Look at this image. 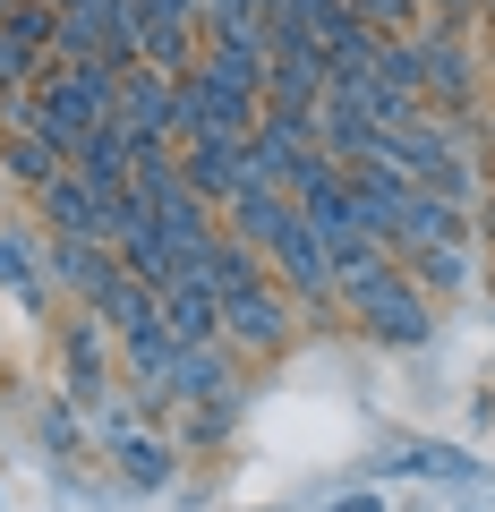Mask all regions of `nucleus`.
<instances>
[{"label":"nucleus","instance_id":"1","mask_svg":"<svg viewBox=\"0 0 495 512\" xmlns=\"http://www.w3.org/2000/svg\"><path fill=\"white\" fill-rule=\"evenodd\" d=\"M35 103H43L35 137H52L60 154H77V137H86V128H103L111 111H120V69H103V60H77V69H52V77L35 86Z\"/></svg>","mask_w":495,"mask_h":512},{"label":"nucleus","instance_id":"2","mask_svg":"<svg viewBox=\"0 0 495 512\" xmlns=\"http://www.w3.org/2000/svg\"><path fill=\"white\" fill-rule=\"evenodd\" d=\"M257 120H265L257 94L222 86V77H205V69L180 77V146H248Z\"/></svg>","mask_w":495,"mask_h":512},{"label":"nucleus","instance_id":"3","mask_svg":"<svg viewBox=\"0 0 495 512\" xmlns=\"http://www.w3.org/2000/svg\"><path fill=\"white\" fill-rule=\"evenodd\" d=\"M342 308H359V325L376 333V342H402V350L436 342V299H427L419 282L402 274V265H385L376 282H359V291H350Z\"/></svg>","mask_w":495,"mask_h":512},{"label":"nucleus","instance_id":"4","mask_svg":"<svg viewBox=\"0 0 495 512\" xmlns=\"http://www.w3.org/2000/svg\"><path fill=\"white\" fill-rule=\"evenodd\" d=\"M419 94H427V111H478V52H470V35L461 26H419Z\"/></svg>","mask_w":495,"mask_h":512},{"label":"nucleus","instance_id":"5","mask_svg":"<svg viewBox=\"0 0 495 512\" xmlns=\"http://www.w3.org/2000/svg\"><path fill=\"white\" fill-rule=\"evenodd\" d=\"M265 274H274L291 299H308V308H342V299H333V248L316 239L308 214H291V222L274 231V248H265Z\"/></svg>","mask_w":495,"mask_h":512},{"label":"nucleus","instance_id":"6","mask_svg":"<svg viewBox=\"0 0 495 512\" xmlns=\"http://www.w3.org/2000/svg\"><path fill=\"white\" fill-rule=\"evenodd\" d=\"M222 342L239 350V359H274L282 342H291V291H282L274 274L248 282V291L222 299Z\"/></svg>","mask_w":495,"mask_h":512},{"label":"nucleus","instance_id":"7","mask_svg":"<svg viewBox=\"0 0 495 512\" xmlns=\"http://www.w3.org/2000/svg\"><path fill=\"white\" fill-rule=\"evenodd\" d=\"M52 26H60L52 0H9V18H0V86H43L52 77Z\"/></svg>","mask_w":495,"mask_h":512},{"label":"nucleus","instance_id":"8","mask_svg":"<svg viewBox=\"0 0 495 512\" xmlns=\"http://www.w3.org/2000/svg\"><path fill=\"white\" fill-rule=\"evenodd\" d=\"M94 419V436L111 444V461H120V470H129V487H171V478H180V444L171 436H146V427L129 419V410H86Z\"/></svg>","mask_w":495,"mask_h":512},{"label":"nucleus","instance_id":"9","mask_svg":"<svg viewBox=\"0 0 495 512\" xmlns=\"http://www.w3.org/2000/svg\"><path fill=\"white\" fill-rule=\"evenodd\" d=\"M111 120L129 128L137 146H180V77L129 69V77H120V111H111Z\"/></svg>","mask_w":495,"mask_h":512},{"label":"nucleus","instance_id":"10","mask_svg":"<svg viewBox=\"0 0 495 512\" xmlns=\"http://www.w3.org/2000/svg\"><path fill=\"white\" fill-rule=\"evenodd\" d=\"M205 77H222V86L257 94L265 103V18H239V26H205Z\"/></svg>","mask_w":495,"mask_h":512},{"label":"nucleus","instance_id":"11","mask_svg":"<svg viewBox=\"0 0 495 512\" xmlns=\"http://www.w3.org/2000/svg\"><path fill=\"white\" fill-rule=\"evenodd\" d=\"M180 402H214L231 410L239 402V350L231 342H180V376H171Z\"/></svg>","mask_w":495,"mask_h":512},{"label":"nucleus","instance_id":"12","mask_svg":"<svg viewBox=\"0 0 495 512\" xmlns=\"http://www.w3.org/2000/svg\"><path fill=\"white\" fill-rule=\"evenodd\" d=\"M43 274H52L60 291L94 299L111 274H120V248H111V239H69V231H52V248H43Z\"/></svg>","mask_w":495,"mask_h":512},{"label":"nucleus","instance_id":"13","mask_svg":"<svg viewBox=\"0 0 495 512\" xmlns=\"http://www.w3.org/2000/svg\"><path fill=\"white\" fill-rule=\"evenodd\" d=\"M86 316L111 333V342H129V333H146V325H163V291L154 282H137V274H111L103 291L86 299Z\"/></svg>","mask_w":495,"mask_h":512},{"label":"nucleus","instance_id":"14","mask_svg":"<svg viewBox=\"0 0 495 512\" xmlns=\"http://www.w3.org/2000/svg\"><path fill=\"white\" fill-rule=\"evenodd\" d=\"M410 248H470V214L427 197V188H410L402 222H393V256H410Z\"/></svg>","mask_w":495,"mask_h":512},{"label":"nucleus","instance_id":"15","mask_svg":"<svg viewBox=\"0 0 495 512\" xmlns=\"http://www.w3.org/2000/svg\"><path fill=\"white\" fill-rule=\"evenodd\" d=\"M180 171H188V197H205L222 214L231 197H248V146H180Z\"/></svg>","mask_w":495,"mask_h":512},{"label":"nucleus","instance_id":"16","mask_svg":"<svg viewBox=\"0 0 495 512\" xmlns=\"http://www.w3.org/2000/svg\"><path fill=\"white\" fill-rule=\"evenodd\" d=\"M60 171H69V154H60L52 137H35V128H0V180H18L26 197H43Z\"/></svg>","mask_w":495,"mask_h":512},{"label":"nucleus","instance_id":"17","mask_svg":"<svg viewBox=\"0 0 495 512\" xmlns=\"http://www.w3.org/2000/svg\"><path fill=\"white\" fill-rule=\"evenodd\" d=\"M163 325L180 333V342H222V291H214V282H197V274H180L163 291Z\"/></svg>","mask_w":495,"mask_h":512},{"label":"nucleus","instance_id":"18","mask_svg":"<svg viewBox=\"0 0 495 512\" xmlns=\"http://www.w3.org/2000/svg\"><path fill=\"white\" fill-rule=\"evenodd\" d=\"M188 274H197V282H214V291L231 299V291H248V282H265V256L248 248V239H231V231H214V239H205L197 256H188Z\"/></svg>","mask_w":495,"mask_h":512},{"label":"nucleus","instance_id":"19","mask_svg":"<svg viewBox=\"0 0 495 512\" xmlns=\"http://www.w3.org/2000/svg\"><path fill=\"white\" fill-rule=\"evenodd\" d=\"M299 214V205L291 197H282V188H248V197H231V205H222V231H231V239H248V248H274V231H282V222H291Z\"/></svg>","mask_w":495,"mask_h":512},{"label":"nucleus","instance_id":"20","mask_svg":"<svg viewBox=\"0 0 495 512\" xmlns=\"http://www.w3.org/2000/svg\"><path fill=\"white\" fill-rule=\"evenodd\" d=\"M0 291H18L26 308H52V274H43V248L26 231H0Z\"/></svg>","mask_w":495,"mask_h":512},{"label":"nucleus","instance_id":"21","mask_svg":"<svg viewBox=\"0 0 495 512\" xmlns=\"http://www.w3.org/2000/svg\"><path fill=\"white\" fill-rule=\"evenodd\" d=\"M120 274H137V282H154V291H171V282L188 274V256H180V248H171V239L146 222V231L120 239Z\"/></svg>","mask_w":495,"mask_h":512},{"label":"nucleus","instance_id":"22","mask_svg":"<svg viewBox=\"0 0 495 512\" xmlns=\"http://www.w3.org/2000/svg\"><path fill=\"white\" fill-rule=\"evenodd\" d=\"M154 231H163L180 256H197L205 239L222 231V222H214V205H205V197H188V188H180V197H163V205H154Z\"/></svg>","mask_w":495,"mask_h":512},{"label":"nucleus","instance_id":"23","mask_svg":"<svg viewBox=\"0 0 495 512\" xmlns=\"http://www.w3.org/2000/svg\"><path fill=\"white\" fill-rule=\"evenodd\" d=\"M77 171H94V180H129V163H137V137L120 120H103V128H86L77 137V154H69Z\"/></svg>","mask_w":495,"mask_h":512},{"label":"nucleus","instance_id":"24","mask_svg":"<svg viewBox=\"0 0 495 512\" xmlns=\"http://www.w3.org/2000/svg\"><path fill=\"white\" fill-rule=\"evenodd\" d=\"M316 43H325V77H342V69H376V43H385V35H376L367 18H350V9H342V18H333Z\"/></svg>","mask_w":495,"mask_h":512},{"label":"nucleus","instance_id":"25","mask_svg":"<svg viewBox=\"0 0 495 512\" xmlns=\"http://www.w3.org/2000/svg\"><path fill=\"white\" fill-rule=\"evenodd\" d=\"M402 274L419 282L427 299H444V291H461V282H470V248H410Z\"/></svg>","mask_w":495,"mask_h":512},{"label":"nucleus","instance_id":"26","mask_svg":"<svg viewBox=\"0 0 495 512\" xmlns=\"http://www.w3.org/2000/svg\"><path fill=\"white\" fill-rule=\"evenodd\" d=\"M376 86H385L393 103H427V94H419V43H410V35L376 43Z\"/></svg>","mask_w":495,"mask_h":512},{"label":"nucleus","instance_id":"27","mask_svg":"<svg viewBox=\"0 0 495 512\" xmlns=\"http://www.w3.org/2000/svg\"><path fill=\"white\" fill-rule=\"evenodd\" d=\"M385 470H402V478H478V461L453 453V444H410V453L385 461Z\"/></svg>","mask_w":495,"mask_h":512},{"label":"nucleus","instance_id":"28","mask_svg":"<svg viewBox=\"0 0 495 512\" xmlns=\"http://www.w3.org/2000/svg\"><path fill=\"white\" fill-rule=\"evenodd\" d=\"M350 18H367L376 35H419V26H427V0H350Z\"/></svg>","mask_w":495,"mask_h":512},{"label":"nucleus","instance_id":"29","mask_svg":"<svg viewBox=\"0 0 495 512\" xmlns=\"http://www.w3.org/2000/svg\"><path fill=\"white\" fill-rule=\"evenodd\" d=\"M350 0H282V18H299V26H316V35H325L333 18H342Z\"/></svg>","mask_w":495,"mask_h":512},{"label":"nucleus","instance_id":"30","mask_svg":"<svg viewBox=\"0 0 495 512\" xmlns=\"http://www.w3.org/2000/svg\"><path fill=\"white\" fill-rule=\"evenodd\" d=\"M43 444H52V453H77V419L69 410H43Z\"/></svg>","mask_w":495,"mask_h":512},{"label":"nucleus","instance_id":"31","mask_svg":"<svg viewBox=\"0 0 495 512\" xmlns=\"http://www.w3.org/2000/svg\"><path fill=\"white\" fill-rule=\"evenodd\" d=\"M487 0H427V18H444V26H470Z\"/></svg>","mask_w":495,"mask_h":512},{"label":"nucleus","instance_id":"32","mask_svg":"<svg viewBox=\"0 0 495 512\" xmlns=\"http://www.w3.org/2000/svg\"><path fill=\"white\" fill-rule=\"evenodd\" d=\"M60 18H111V9H120V0H52Z\"/></svg>","mask_w":495,"mask_h":512},{"label":"nucleus","instance_id":"33","mask_svg":"<svg viewBox=\"0 0 495 512\" xmlns=\"http://www.w3.org/2000/svg\"><path fill=\"white\" fill-rule=\"evenodd\" d=\"M333 512H385V504H376V495H342Z\"/></svg>","mask_w":495,"mask_h":512},{"label":"nucleus","instance_id":"34","mask_svg":"<svg viewBox=\"0 0 495 512\" xmlns=\"http://www.w3.org/2000/svg\"><path fill=\"white\" fill-rule=\"evenodd\" d=\"M487 146H495V103H487Z\"/></svg>","mask_w":495,"mask_h":512},{"label":"nucleus","instance_id":"35","mask_svg":"<svg viewBox=\"0 0 495 512\" xmlns=\"http://www.w3.org/2000/svg\"><path fill=\"white\" fill-rule=\"evenodd\" d=\"M0 18H9V0H0Z\"/></svg>","mask_w":495,"mask_h":512},{"label":"nucleus","instance_id":"36","mask_svg":"<svg viewBox=\"0 0 495 512\" xmlns=\"http://www.w3.org/2000/svg\"><path fill=\"white\" fill-rule=\"evenodd\" d=\"M487 18H495V0H487Z\"/></svg>","mask_w":495,"mask_h":512}]
</instances>
